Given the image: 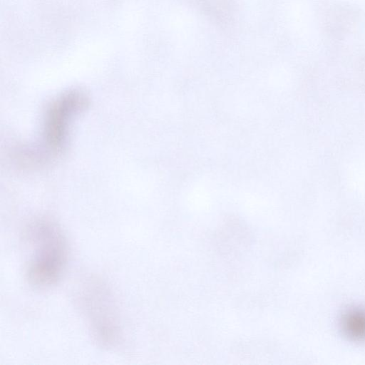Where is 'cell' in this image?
Masks as SVG:
<instances>
[{
    "label": "cell",
    "mask_w": 365,
    "mask_h": 365,
    "mask_svg": "<svg viewBox=\"0 0 365 365\" xmlns=\"http://www.w3.org/2000/svg\"><path fill=\"white\" fill-rule=\"evenodd\" d=\"M25 237L32 251L26 267L29 284L36 288L54 285L61 278L68 259L61 228L50 219L39 218L29 225Z\"/></svg>",
    "instance_id": "6da1fadb"
},
{
    "label": "cell",
    "mask_w": 365,
    "mask_h": 365,
    "mask_svg": "<svg viewBox=\"0 0 365 365\" xmlns=\"http://www.w3.org/2000/svg\"><path fill=\"white\" fill-rule=\"evenodd\" d=\"M79 303L87 319L92 335L105 348L115 346L120 341V319L113 296L101 279L91 278L83 284Z\"/></svg>",
    "instance_id": "7a4b0ae2"
},
{
    "label": "cell",
    "mask_w": 365,
    "mask_h": 365,
    "mask_svg": "<svg viewBox=\"0 0 365 365\" xmlns=\"http://www.w3.org/2000/svg\"><path fill=\"white\" fill-rule=\"evenodd\" d=\"M88 97L81 91H67L48 107L43 121V140L52 153L61 151L66 145L70 125L75 116L88 105Z\"/></svg>",
    "instance_id": "3957f363"
},
{
    "label": "cell",
    "mask_w": 365,
    "mask_h": 365,
    "mask_svg": "<svg viewBox=\"0 0 365 365\" xmlns=\"http://www.w3.org/2000/svg\"><path fill=\"white\" fill-rule=\"evenodd\" d=\"M192 1L205 16L219 26L225 28L233 22L236 11L235 0Z\"/></svg>",
    "instance_id": "277c9868"
},
{
    "label": "cell",
    "mask_w": 365,
    "mask_h": 365,
    "mask_svg": "<svg viewBox=\"0 0 365 365\" xmlns=\"http://www.w3.org/2000/svg\"><path fill=\"white\" fill-rule=\"evenodd\" d=\"M342 324L348 336L358 340L365 339V312L349 311L344 315Z\"/></svg>",
    "instance_id": "5b68a950"
}]
</instances>
